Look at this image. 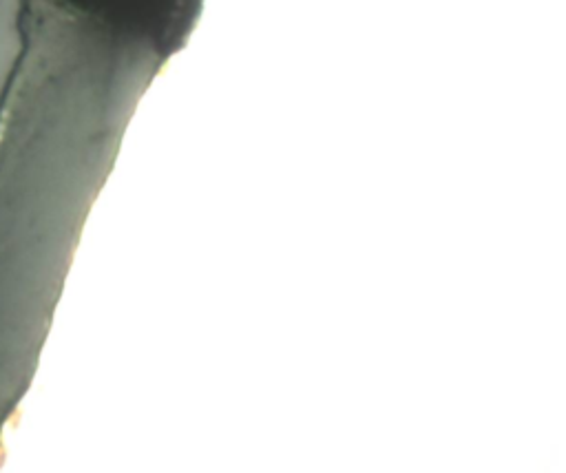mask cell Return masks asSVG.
Segmentation results:
<instances>
[]
</instances>
